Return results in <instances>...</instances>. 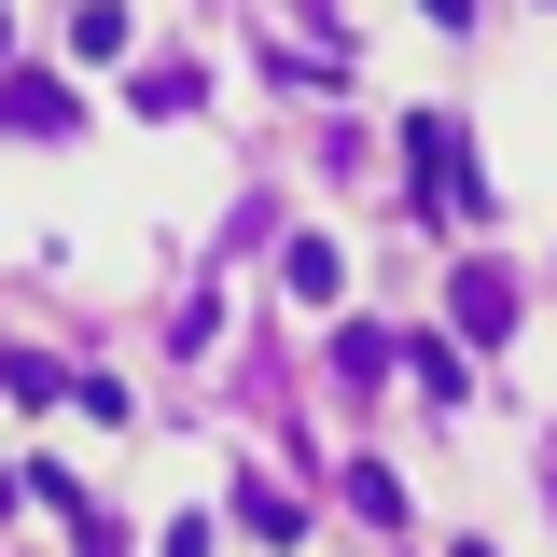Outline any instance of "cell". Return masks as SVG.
<instances>
[{"label":"cell","instance_id":"6da1fadb","mask_svg":"<svg viewBox=\"0 0 557 557\" xmlns=\"http://www.w3.org/2000/svg\"><path fill=\"white\" fill-rule=\"evenodd\" d=\"M0 126H14V139H70L84 112H70V84H57V70H14V84H0Z\"/></svg>","mask_w":557,"mask_h":557}]
</instances>
